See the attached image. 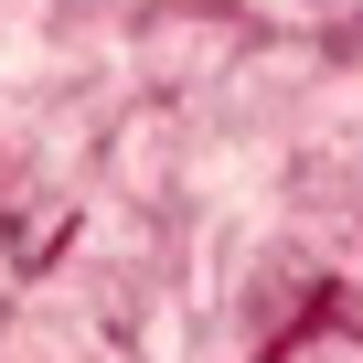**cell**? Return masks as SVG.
<instances>
[{
	"label": "cell",
	"instance_id": "obj_1",
	"mask_svg": "<svg viewBox=\"0 0 363 363\" xmlns=\"http://www.w3.org/2000/svg\"><path fill=\"white\" fill-rule=\"evenodd\" d=\"M0 65H11V22H0Z\"/></svg>",
	"mask_w": 363,
	"mask_h": 363
}]
</instances>
